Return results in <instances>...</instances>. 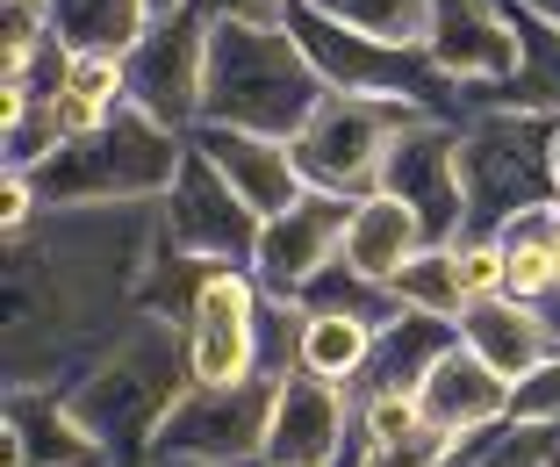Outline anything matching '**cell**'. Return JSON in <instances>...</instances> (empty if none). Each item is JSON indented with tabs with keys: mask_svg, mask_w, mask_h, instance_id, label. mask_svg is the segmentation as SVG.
I'll use <instances>...</instances> for the list:
<instances>
[{
	"mask_svg": "<svg viewBox=\"0 0 560 467\" xmlns=\"http://www.w3.org/2000/svg\"><path fill=\"white\" fill-rule=\"evenodd\" d=\"M209 273H215V259L180 252L173 237L159 231V252H151V267H144V310L165 317V324H187V317H195V302H201V288H209Z\"/></svg>",
	"mask_w": 560,
	"mask_h": 467,
	"instance_id": "25",
	"label": "cell"
},
{
	"mask_svg": "<svg viewBox=\"0 0 560 467\" xmlns=\"http://www.w3.org/2000/svg\"><path fill=\"white\" fill-rule=\"evenodd\" d=\"M195 144L209 151L215 166L231 173V187L259 209V217H280V209H295L302 195H310V180H302L295 151L280 144V137H252V130H215V122H201Z\"/></svg>",
	"mask_w": 560,
	"mask_h": 467,
	"instance_id": "19",
	"label": "cell"
},
{
	"mask_svg": "<svg viewBox=\"0 0 560 467\" xmlns=\"http://www.w3.org/2000/svg\"><path fill=\"white\" fill-rule=\"evenodd\" d=\"M159 223L180 252H201L215 267H252L259 231H266V217L237 195L231 173L215 166L195 137H187V159H180V173H173V187L159 195Z\"/></svg>",
	"mask_w": 560,
	"mask_h": 467,
	"instance_id": "8",
	"label": "cell"
},
{
	"mask_svg": "<svg viewBox=\"0 0 560 467\" xmlns=\"http://www.w3.org/2000/svg\"><path fill=\"white\" fill-rule=\"evenodd\" d=\"M360 432V402L346 382H324V374H288L273 396V424H266V453L273 467H338V453Z\"/></svg>",
	"mask_w": 560,
	"mask_h": 467,
	"instance_id": "14",
	"label": "cell"
},
{
	"mask_svg": "<svg viewBox=\"0 0 560 467\" xmlns=\"http://www.w3.org/2000/svg\"><path fill=\"white\" fill-rule=\"evenodd\" d=\"M366 352H374V331L352 317H330V310H310V331H302V367L324 374V382H346L366 367Z\"/></svg>",
	"mask_w": 560,
	"mask_h": 467,
	"instance_id": "28",
	"label": "cell"
},
{
	"mask_svg": "<svg viewBox=\"0 0 560 467\" xmlns=\"http://www.w3.org/2000/svg\"><path fill=\"white\" fill-rule=\"evenodd\" d=\"M324 72L302 58L288 22H223L209 36V86H201V122L215 130H252L295 144L310 116L324 108ZM195 122V130H201Z\"/></svg>",
	"mask_w": 560,
	"mask_h": 467,
	"instance_id": "3",
	"label": "cell"
},
{
	"mask_svg": "<svg viewBox=\"0 0 560 467\" xmlns=\"http://www.w3.org/2000/svg\"><path fill=\"white\" fill-rule=\"evenodd\" d=\"M388 288H396L410 310H424V317H445V324L467 317V281H460V259H453V245H424Z\"/></svg>",
	"mask_w": 560,
	"mask_h": 467,
	"instance_id": "26",
	"label": "cell"
},
{
	"mask_svg": "<svg viewBox=\"0 0 560 467\" xmlns=\"http://www.w3.org/2000/svg\"><path fill=\"white\" fill-rule=\"evenodd\" d=\"M445 346H460V324L424 317V310H402L388 331H374V352L366 367L352 374V402H374V396H417L424 374L445 360Z\"/></svg>",
	"mask_w": 560,
	"mask_h": 467,
	"instance_id": "17",
	"label": "cell"
},
{
	"mask_svg": "<svg viewBox=\"0 0 560 467\" xmlns=\"http://www.w3.org/2000/svg\"><path fill=\"white\" fill-rule=\"evenodd\" d=\"M517 30H525V58H517L511 80L495 86H475V94L460 101L467 116H481V108H511V116H560V30L539 15H525V8H511Z\"/></svg>",
	"mask_w": 560,
	"mask_h": 467,
	"instance_id": "20",
	"label": "cell"
},
{
	"mask_svg": "<svg viewBox=\"0 0 560 467\" xmlns=\"http://www.w3.org/2000/svg\"><path fill=\"white\" fill-rule=\"evenodd\" d=\"M453 259H460L467 302H481V295H511V252H503V237H460V245H453Z\"/></svg>",
	"mask_w": 560,
	"mask_h": 467,
	"instance_id": "29",
	"label": "cell"
},
{
	"mask_svg": "<svg viewBox=\"0 0 560 467\" xmlns=\"http://www.w3.org/2000/svg\"><path fill=\"white\" fill-rule=\"evenodd\" d=\"M346 223H352V201L346 195H324V187H310L295 209L266 217L259 252H252L259 288H266V295H288V302H295L302 288H310L316 273L346 252Z\"/></svg>",
	"mask_w": 560,
	"mask_h": 467,
	"instance_id": "15",
	"label": "cell"
},
{
	"mask_svg": "<svg viewBox=\"0 0 560 467\" xmlns=\"http://www.w3.org/2000/svg\"><path fill=\"white\" fill-rule=\"evenodd\" d=\"M245 467H273V460H245Z\"/></svg>",
	"mask_w": 560,
	"mask_h": 467,
	"instance_id": "36",
	"label": "cell"
},
{
	"mask_svg": "<svg viewBox=\"0 0 560 467\" xmlns=\"http://www.w3.org/2000/svg\"><path fill=\"white\" fill-rule=\"evenodd\" d=\"M460 338L489 360L495 374H503V382H525L539 360H553V352H560V324L546 317L539 302H525V295H481V302H467Z\"/></svg>",
	"mask_w": 560,
	"mask_h": 467,
	"instance_id": "16",
	"label": "cell"
},
{
	"mask_svg": "<svg viewBox=\"0 0 560 467\" xmlns=\"http://www.w3.org/2000/svg\"><path fill=\"white\" fill-rule=\"evenodd\" d=\"M424 58L460 86V101L475 86L511 80L517 58H525V30H517L511 0H431V36Z\"/></svg>",
	"mask_w": 560,
	"mask_h": 467,
	"instance_id": "13",
	"label": "cell"
},
{
	"mask_svg": "<svg viewBox=\"0 0 560 467\" xmlns=\"http://www.w3.org/2000/svg\"><path fill=\"white\" fill-rule=\"evenodd\" d=\"M151 467H209V460H151Z\"/></svg>",
	"mask_w": 560,
	"mask_h": 467,
	"instance_id": "34",
	"label": "cell"
},
{
	"mask_svg": "<svg viewBox=\"0 0 560 467\" xmlns=\"http://www.w3.org/2000/svg\"><path fill=\"white\" fill-rule=\"evenodd\" d=\"M310 8L360 36H381V44L424 50V36H431V0H310Z\"/></svg>",
	"mask_w": 560,
	"mask_h": 467,
	"instance_id": "27",
	"label": "cell"
},
{
	"mask_svg": "<svg viewBox=\"0 0 560 467\" xmlns=\"http://www.w3.org/2000/svg\"><path fill=\"white\" fill-rule=\"evenodd\" d=\"M44 22L72 58H130L151 30V0H44Z\"/></svg>",
	"mask_w": 560,
	"mask_h": 467,
	"instance_id": "22",
	"label": "cell"
},
{
	"mask_svg": "<svg viewBox=\"0 0 560 467\" xmlns=\"http://www.w3.org/2000/svg\"><path fill=\"white\" fill-rule=\"evenodd\" d=\"M417 116H431V108L396 101V94H324V108L310 116V130L288 151H295V166H302L310 187L366 201V195H381V166H388L396 130L417 122Z\"/></svg>",
	"mask_w": 560,
	"mask_h": 467,
	"instance_id": "7",
	"label": "cell"
},
{
	"mask_svg": "<svg viewBox=\"0 0 560 467\" xmlns=\"http://www.w3.org/2000/svg\"><path fill=\"white\" fill-rule=\"evenodd\" d=\"M288 30H295L302 58L324 72L330 94H396V101H417V108H431V116H460V122H467L460 86L445 80V72L431 66L424 50H410V44H381V36H360V30H346V22L316 15L310 0H295Z\"/></svg>",
	"mask_w": 560,
	"mask_h": 467,
	"instance_id": "6",
	"label": "cell"
},
{
	"mask_svg": "<svg viewBox=\"0 0 560 467\" xmlns=\"http://www.w3.org/2000/svg\"><path fill=\"white\" fill-rule=\"evenodd\" d=\"M187 159V130L144 116L137 101H122L116 116L86 137H66L44 166L30 173L44 209H94V201H159Z\"/></svg>",
	"mask_w": 560,
	"mask_h": 467,
	"instance_id": "4",
	"label": "cell"
},
{
	"mask_svg": "<svg viewBox=\"0 0 560 467\" xmlns=\"http://www.w3.org/2000/svg\"><path fill=\"white\" fill-rule=\"evenodd\" d=\"M209 36H215V8L187 0L173 15H151L144 44L130 50V101L144 116L173 122L195 137L201 122V86H209Z\"/></svg>",
	"mask_w": 560,
	"mask_h": 467,
	"instance_id": "10",
	"label": "cell"
},
{
	"mask_svg": "<svg viewBox=\"0 0 560 467\" xmlns=\"http://www.w3.org/2000/svg\"><path fill=\"white\" fill-rule=\"evenodd\" d=\"M553 130H560V116H511V108L467 116V130H460L467 237H495L511 217H525L539 201H560Z\"/></svg>",
	"mask_w": 560,
	"mask_h": 467,
	"instance_id": "5",
	"label": "cell"
},
{
	"mask_svg": "<svg viewBox=\"0 0 560 467\" xmlns=\"http://www.w3.org/2000/svg\"><path fill=\"white\" fill-rule=\"evenodd\" d=\"M338 467H366V453H360V439H352L346 453H338Z\"/></svg>",
	"mask_w": 560,
	"mask_h": 467,
	"instance_id": "33",
	"label": "cell"
},
{
	"mask_svg": "<svg viewBox=\"0 0 560 467\" xmlns=\"http://www.w3.org/2000/svg\"><path fill=\"white\" fill-rule=\"evenodd\" d=\"M445 467H560V424L495 418L481 432L453 439V460Z\"/></svg>",
	"mask_w": 560,
	"mask_h": 467,
	"instance_id": "23",
	"label": "cell"
},
{
	"mask_svg": "<svg viewBox=\"0 0 560 467\" xmlns=\"http://www.w3.org/2000/svg\"><path fill=\"white\" fill-rule=\"evenodd\" d=\"M159 201L44 209L8 237V388H66L144 317V267L159 252Z\"/></svg>",
	"mask_w": 560,
	"mask_h": 467,
	"instance_id": "1",
	"label": "cell"
},
{
	"mask_svg": "<svg viewBox=\"0 0 560 467\" xmlns=\"http://www.w3.org/2000/svg\"><path fill=\"white\" fill-rule=\"evenodd\" d=\"M259 317H266V288L252 267H215L201 288L195 317H187V352H195V382L201 388H231L259 374Z\"/></svg>",
	"mask_w": 560,
	"mask_h": 467,
	"instance_id": "12",
	"label": "cell"
},
{
	"mask_svg": "<svg viewBox=\"0 0 560 467\" xmlns=\"http://www.w3.org/2000/svg\"><path fill=\"white\" fill-rule=\"evenodd\" d=\"M273 396H280V382H266V374L231 382V388H201L195 382L180 396V410L165 418L151 460H209V467L259 460V453H266V424H273Z\"/></svg>",
	"mask_w": 560,
	"mask_h": 467,
	"instance_id": "9",
	"label": "cell"
},
{
	"mask_svg": "<svg viewBox=\"0 0 560 467\" xmlns=\"http://www.w3.org/2000/svg\"><path fill=\"white\" fill-rule=\"evenodd\" d=\"M195 388V352H187V324L137 317L116 346L101 352L80 382H66L58 396L72 402V418L108 446L116 467H144L159 446L165 418L180 410V396Z\"/></svg>",
	"mask_w": 560,
	"mask_h": 467,
	"instance_id": "2",
	"label": "cell"
},
{
	"mask_svg": "<svg viewBox=\"0 0 560 467\" xmlns=\"http://www.w3.org/2000/svg\"><path fill=\"white\" fill-rule=\"evenodd\" d=\"M553 173H560V130H553Z\"/></svg>",
	"mask_w": 560,
	"mask_h": 467,
	"instance_id": "35",
	"label": "cell"
},
{
	"mask_svg": "<svg viewBox=\"0 0 560 467\" xmlns=\"http://www.w3.org/2000/svg\"><path fill=\"white\" fill-rule=\"evenodd\" d=\"M417 252H424V223H417V209H402L396 195H366V201H352L346 252H338L352 273H366V281H396V273L410 267Z\"/></svg>",
	"mask_w": 560,
	"mask_h": 467,
	"instance_id": "21",
	"label": "cell"
},
{
	"mask_svg": "<svg viewBox=\"0 0 560 467\" xmlns=\"http://www.w3.org/2000/svg\"><path fill=\"white\" fill-rule=\"evenodd\" d=\"M223 22H288L295 15V0H209Z\"/></svg>",
	"mask_w": 560,
	"mask_h": 467,
	"instance_id": "31",
	"label": "cell"
},
{
	"mask_svg": "<svg viewBox=\"0 0 560 467\" xmlns=\"http://www.w3.org/2000/svg\"><path fill=\"white\" fill-rule=\"evenodd\" d=\"M302 310H330V317H352V324H366V331H388V324L410 310V302L396 295L388 281H366V273H352L346 259H330L324 273H316L310 288H302Z\"/></svg>",
	"mask_w": 560,
	"mask_h": 467,
	"instance_id": "24",
	"label": "cell"
},
{
	"mask_svg": "<svg viewBox=\"0 0 560 467\" xmlns=\"http://www.w3.org/2000/svg\"><path fill=\"white\" fill-rule=\"evenodd\" d=\"M511 8H525V15H539V22H553V30H560V0H511Z\"/></svg>",
	"mask_w": 560,
	"mask_h": 467,
	"instance_id": "32",
	"label": "cell"
},
{
	"mask_svg": "<svg viewBox=\"0 0 560 467\" xmlns=\"http://www.w3.org/2000/svg\"><path fill=\"white\" fill-rule=\"evenodd\" d=\"M511 418L525 424H560V352L539 360L525 382H511Z\"/></svg>",
	"mask_w": 560,
	"mask_h": 467,
	"instance_id": "30",
	"label": "cell"
},
{
	"mask_svg": "<svg viewBox=\"0 0 560 467\" xmlns=\"http://www.w3.org/2000/svg\"><path fill=\"white\" fill-rule=\"evenodd\" d=\"M460 116H417L396 130L388 166H381V195H396L417 209L424 245H460L467 237V195H460Z\"/></svg>",
	"mask_w": 560,
	"mask_h": 467,
	"instance_id": "11",
	"label": "cell"
},
{
	"mask_svg": "<svg viewBox=\"0 0 560 467\" xmlns=\"http://www.w3.org/2000/svg\"><path fill=\"white\" fill-rule=\"evenodd\" d=\"M417 402H424V418L439 424V432L467 439V432H481V424L511 418V382H503V374H495L489 360L460 338V346H445V360L424 374Z\"/></svg>",
	"mask_w": 560,
	"mask_h": 467,
	"instance_id": "18",
	"label": "cell"
}]
</instances>
